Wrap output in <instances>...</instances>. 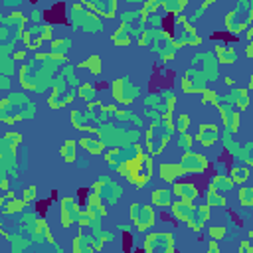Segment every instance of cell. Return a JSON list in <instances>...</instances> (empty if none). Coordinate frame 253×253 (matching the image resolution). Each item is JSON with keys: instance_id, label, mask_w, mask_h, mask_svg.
I'll use <instances>...</instances> for the list:
<instances>
[{"instance_id": "1", "label": "cell", "mask_w": 253, "mask_h": 253, "mask_svg": "<svg viewBox=\"0 0 253 253\" xmlns=\"http://www.w3.org/2000/svg\"><path fill=\"white\" fill-rule=\"evenodd\" d=\"M115 170H117V174L126 178V182H130L134 188H144L152 180V170H154L152 154L140 150L132 158L121 162Z\"/></svg>"}, {"instance_id": "2", "label": "cell", "mask_w": 253, "mask_h": 253, "mask_svg": "<svg viewBox=\"0 0 253 253\" xmlns=\"http://www.w3.org/2000/svg\"><path fill=\"white\" fill-rule=\"evenodd\" d=\"M172 134H174V130L168 128L162 121L148 125V128H146V132H144V146H146V152H150L152 156H160V154L166 150L168 142L172 140Z\"/></svg>"}, {"instance_id": "3", "label": "cell", "mask_w": 253, "mask_h": 253, "mask_svg": "<svg viewBox=\"0 0 253 253\" xmlns=\"http://www.w3.org/2000/svg\"><path fill=\"white\" fill-rule=\"evenodd\" d=\"M170 38H172L176 47H184V45L196 47V45L202 43V38L196 32V28L186 20V16H180V14L174 22V34H170Z\"/></svg>"}, {"instance_id": "4", "label": "cell", "mask_w": 253, "mask_h": 253, "mask_svg": "<svg viewBox=\"0 0 253 253\" xmlns=\"http://www.w3.org/2000/svg\"><path fill=\"white\" fill-rule=\"evenodd\" d=\"M53 40V26L51 24H28L24 34H22V42L26 49H40L43 42Z\"/></svg>"}, {"instance_id": "5", "label": "cell", "mask_w": 253, "mask_h": 253, "mask_svg": "<svg viewBox=\"0 0 253 253\" xmlns=\"http://www.w3.org/2000/svg\"><path fill=\"white\" fill-rule=\"evenodd\" d=\"M202 103H204V105H206V103H211V105L219 111L221 121H223V125L227 126L229 132H237V130H239V125H241L239 111H231V109H227L225 105H221L219 99H217V93H215L213 89H208V87H206V89L202 91Z\"/></svg>"}, {"instance_id": "6", "label": "cell", "mask_w": 253, "mask_h": 253, "mask_svg": "<svg viewBox=\"0 0 253 253\" xmlns=\"http://www.w3.org/2000/svg\"><path fill=\"white\" fill-rule=\"evenodd\" d=\"M174 233L170 231H152V233H146L144 235V241H142V249L146 253H170L174 251Z\"/></svg>"}, {"instance_id": "7", "label": "cell", "mask_w": 253, "mask_h": 253, "mask_svg": "<svg viewBox=\"0 0 253 253\" xmlns=\"http://www.w3.org/2000/svg\"><path fill=\"white\" fill-rule=\"evenodd\" d=\"M128 217H130L132 225L136 227V231H140V233L148 231V229L156 223V213H154V210H152L150 206H146V204H140V202L130 204V208H128Z\"/></svg>"}, {"instance_id": "8", "label": "cell", "mask_w": 253, "mask_h": 253, "mask_svg": "<svg viewBox=\"0 0 253 253\" xmlns=\"http://www.w3.org/2000/svg\"><path fill=\"white\" fill-rule=\"evenodd\" d=\"M111 95L117 103H123V105H132L136 95H138V89L126 79V77H121V79H115L113 85H111Z\"/></svg>"}, {"instance_id": "9", "label": "cell", "mask_w": 253, "mask_h": 253, "mask_svg": "<svg viewBox=\"0 0 253 253\" xmlns=\"http://www.w3.org/2000/svg\"><path fill=\"white\" fill-rule=\"evenodd\" d=\"M105 237L99 233L93 235H85L83 231H79L73 239H71V251L73 253H91V251H99L103 249Z\"/></svg>"}, {"instance_id": "10", "label": "cell", "mask_w": 253, "mask_h": 253, "mask_svg": "<svg viewBox=\"0 0 253 253\" xmlns=\"http://www.w3.org/2000/svg\"><path fill=\"white\" fill-rule=\"evenodd\" d=\"M79 213H81V210H79L75 198L65 196V198L59 200V221H61V227L69 229L73 223H77Z\"/></svg>"}, {"instance_id": "11", "label": "cell", "mask_w": 253, "mask_h": 253, "mask_svg": "<svg viewBox=\"0 0 253 253\" xmlns=\"http://www.w3.org/2000/svg\"><path fill=\"white\" fill-rule=\"evenodd\" d=\"M223 26H225V30H227L229 34L239 36V34H245L249 26H253V16L249 14V16L243 18V16L239 14V10H229V12L225 14Z\"/></svg>"}, {"instance_id": "12", "label": "cell", "mask_w": 253, "mask_h": 253, "mask_svg": "<svg viewBox=\"0 0 253 253\" xmlns=\"http://www.w3.org/2000/svg\"><path fill=\"white\" fill-rule=\"evenodd\" d=\"M81 4L89 12L101 16V18H107V20H113L119 10V0H81Z\"/></svg>"}, {"instance_id": "13", "label": "cell", "mask_w": 253, "mask_h": 253, "mask_svg": "<svg viewBox=\"0 0 253 253\" xmlns=\"http://www.w3.org/2000/svg\"><path fill=\"white\" fill-rule=\"evenodd\" d=\"M180 164L184 166L186 174H200V172H206L208 166H210V160L200 154V152H192V150H186L180 158Z\"/></svg>"}, {"instance_id": "14", "label": "cell", "mask_w": 253, "mask_h": 253, "mask_svg": "<svg viewBox=\"0 0 253 253\" xmlns=\"http://www.w3.org/2000/svg\"><path fill=\"white\" fill-rule=\"evenodd\" d=\"M28 202L24 198H16V194L12 190L8 192H2V198H0V211L4 215H16V213H22L26 210Z\"/></svg>"}, {"instance_id": "15", "label": "cell", "mask_w": 253, "mask_h": 253, "mask_svg": "<svg viewBox=\"0 0 253 253\" xmlns=\"http://www.w3.org/2000/svg\"><path fill=\"white\" fill-rule=\"evenodd\" d=\"M210 215H211V206H210L208 202H204L202 206H196V210L192 211V215L186 219V225H188V229H192V231L200 233V231L204 229L206 221L210 219Z\"/></svg>"}, {"instance_id": "16", "label": "cell", "mask_w": 253, "mask_h": 253, "mask_svg": "<svg viewBox=\"0 0 253 253\" xmlns=\"http://www.w3.org/2000/svg\"><path fill=\"white\" fill-rule=\"evenodd\" d=\"M85 210L93 215V219H101L107 215V202L103 200V196L97 190H89L87 194V202H85Z\"/></svg>"}, {"instance_id": "17", "label": "cell", "mask_w": 253, "mask_h": 253, "mask_svg": "<svg viewBox=\"0 0 253 253\" xmlns=\"http://www.w3.org/2000/svg\"><path fill=\"white\" fill-rule=\"evenodd\" d=\"M217 138H219V128H217V125H213V123H202V125L198 126L196 140H198L204 148L213 146V144L217 142Z\"/></svg>"}, {"instance_id": "18", "label": "cell", "mask_w": 253, "mask_h": 253, "mask_svg": "<svg viewBox=\"0 0 253 253\" xmlns=\"http://www.w3.org/2000/svg\"><path fill=\"white\" fill-rule=\"evenodd\" d=\"M158 176H160L162 182L174 184V182H178V178L186 176V170L180 162H162L158 166Z\"/></svg>"}, {"instance_id": "19", "label": "cell", "mask_w": 253, "mask_h": 253, "mask_svg": "<svg viewBox=\"0 0 253 253\" xmlns=\"http://www.w3.org/2000/svg\"><path fill=\"white\" fill-rule=\"evenodd\" d=\"M22 229L28 231V235L36 237V239H42L45 237V231L49 229L47 221L42 219V217H36V215H26L24 221H22Z\"/></svg>"}, {"instance_id": "20", "label": "cell", "mask_w": 253, "mask_h": 253, "mask_svg": "<svg viewBox=\"0 0 253 253\" xmlns=\"http://www.w3.org/2000/svg\"><path fill=\"white\" fill-rule=\"evenodd\" d=\"M180 85H182V91L188 93V95H192V93H202V91L206 89L204 77H202L200 73H196V71H186V73L182 75V79H180Z\"/></svg>"}, {"instance_id": "21", "label": "cell", "mask_w": 253, "mask_h": 253, "mask_svg": "<svg viewBox=\"0 0 253 253\" xmlns=\"http://www.w3.org/2000/svg\"><path fill=\"white\" fill-rule=\"evenodd\" d=\"M172 190H174V196H178L182 200H188V202H194L200 196L198 186L192 184V182H174L172 184Z\"/></svg>"}, {"instance_id": "22", "label": "cell", "mask_w": 253, "mask_h": 253, "mask_svg": "<svg viewBox=\"0 0 253 253\" xmlns=\"http://www.w3.org/2000/svg\"><path fill=\"white\" fill-rule=\"evenodd\" d=\"M194 210H196L194 202H188V200H182V198L170 204V211H172V215H174L178 221H186V219L192 215Z\"/></svg>"}, {"instance_id": "23", "label": "cell", "mask_w": 253, "mask_h": 253, "mask_svg": "<svg viewBox=\"0 0 253 253\" xmlns=\"http://www.w3.org/2000/svg\"><path fill=\"white\" fill-rule=\"evenodd\" d=\"M2 26H12L14 30H16V38H22V34H24V30H26V26H28V18L22 14V12H12V14H8V16H4L2 18Z\"/></svg>"}, {"instance_id": "24", "label": "cell", "mask_w": 253, "mask_h": 253, "mask_svg": "<svg viewBox=\"0 0 253 253\" xmlns=\"http://www.w3.org/2000/svg\"><path fill=\"white\" fill-rule=\"evenodd\" d=\"M69 119H71V125H73V128H77V130H89V132L97 134V126L87 123V121L91 119L89 111H87V113H83V111L75 109V111H71V117H69Z\"/></svg>"}, {"instance_id": "25", "label": "cell", "mask_w": 253, "mask_h": 253, "mask_svg": "<svg viewBox=\"0 0 253 253\" xmlns=\"http://www.w3.org/2000/svg\"><path fill=\"white\" fill-rule=\"evenodd\" d=\"M213 51H215L217 61L223 63V65H231L235 61V49L229 43H225V42H215Z\"/></svg>"}, {"instance_id": "26", "label": "cell", "mask_w": 253, "mask_h": 253, "mask_svg": "<svg viewBox=\"0 0 253 253\" xmlns=\"http://www.w3.org/2000/svg\"><path fill=\"white\" fill-rule=\"evenodd\" d=\"M79 146H83L89 154L93 156H99V154H105V140L103 138H95V136H83L77 140Z\"/></svg>"}, {"instance_id": "27", "label": "cell", "mask_w": 253, "mask_h": 253, "mask_svg": "<svg viewBox=\"0 0 253 253\" xmlns=\"http://www.w3.org/2000/svg\"><path fill=\"white\" fill-rule=\"evenodd\" d=\"M22 144V134L16 132V130H8L2 134V154H10V152H16V148Z\"/></svg>"}, {"instance_id": "28", "label": "cell", "mask_w": 253, "mask_h": 253, "mask_svg": "<svg viewBox=\"0 0 253 253\" xmlns=\"http://www.w3.org/2000/svg\"><path fill=\"white\" fill-rule=\"evenodd\" d=\"M210 188H213L217 194H227L229 190H233V180L229 178V176H225V174H215V176H211L210 178V184H208Z\"/></svg>"}, {"instance_id": "29", "label": "cell", "mask_w": 253, "mask_h": 253, "mask_svg": "<svg viewBox=\"0 0 253 253\" xmlns=\"http://www.w3.org/2000/svg\"><path fill=\"white\" fill-rule=\"evenodd\" d=\"M130 24L128 22H121V26L113 32V36H111V42L115 43V45H119V47H126L128 43H130Z\"/></svg>"}, {"instance_id": "30", "label": "cell", "mask_w": 253, "mask_h": 253, "mask_svg": "<svg viewBox=\"0 0 253 253\" xmlns=\"http://www.w3.org/2000/svg\"><path fill=\"white\" fill-rule=\"evenodd\" d=\"M77 67L89 71L91 75H101V71H103V63H101V57L97 53H93L87 59H83L81 63H77Z\"/></svg>"}, {"instance_id": "31", "label": "cell", "mask_w": 253, "mask_h": 253, "mask_svg": "<svg viewBox=\"0 0 253 253\" xmlns=\"http://www.w3.org/2000/svg\"><path fill=\"white\" fill-rule=\"evenodd\" d=\"M59 154H61L63 162H67V164H73V162L77 160V140H73V138H67V140L61 144V148H59Z\"/></svg>"}, {"instance_id": "32", "label": "cell", "mask_w": 253, "mask_h": 253, "mask_svg": "<svg viewBox=\"0 0 253 253\" xmlns=\"http://www.w3.org/2000/svg\"><path fill=\"white\" fill-rule=\"evenodd\" d=\"M229 97L237 105V109L243 111V109L249 107V89H245V87H233L231 93H229Z\"/></svg>"}, {"instance_id": "33", "label": "cell", "mask_w": 253, "mask_h": 253, "mask_svg": "<svg viewBox=\"0 0 253 253\" xmlns=\"http://www.w3.org/2000/svg\"><path fill=\"white\" fill-rule=\"evenodd\" d=\"M150 202H152V206H158V208H170V204H172V196H170V190H164V188H156V190H152V194H150Z\"/></svg>"}, {"instance_id": "34", "label": "cell", "mask_w": 253, "mask_h": 253, "mask_svg": "<svg viewBox=\"0 0 253 253\" xmlns=\"http://www.w3.org/2000/svg\"><path fill=\"white\" fill-rule=\"evenodd\" d=\"M32 69H34L32 63H24V65L20 67V85H22V89H26V91L36 89V81H34V77H32Z\"/></svg>"}, {"instance_id": "35", "label": "cell", "mask_w": 253, "mask_h": 253, "mask_svg": "<svg viewBox=\"0 0 253 253\" xmlns=\"http://www.w3.org/2000/svg\"><path fill=\"white\" fill-rule=\"evenodd\" d=\"M162 2H164V0H144V2H142V8L138 10V20L144 24V22L148 20V16L154 14V12L158 10V6H162Z\"/></svg>"}, {"instance_id": "36", "label": "cell", "mask_w": 253, "mask_h": 253, "mask_svg": "<svg viewBox=\"0 0 253 253\" xmlns=\"http://www.w3.org/2000/svg\"><path fill=\"white\" fill-rule=\"evenodd\" d=\"M186 6H188V0H164L162 2V8L166 10V14H174V16L182 14Z\"/></svg>"}, {"instance_id": "37", "label": "cell", "mask_w": 253, "mask_h": 253, "mask_svg": "<svg viewBox=\"0 0 253 253\" xmlns=\"http://www.w3.org/2000/svg\"><path fill=\"white\" fill-rule=\"evenodd\" d=\"M206 202L213 208V206H219V208H223V206H227V198L223 196V194H217L213 188H210L208 186V190H206Z\"/></svg>"}, {"instance_id": "38", "label": "cell", "mask_w": 253, "mask_h": 253, "mask_svg": "<svg viewBox=\"0 0 253 253\" xmlns=\"http://www.w3.org/2000/svg\"><path fill=\"white\" fill-rule=\"evenodd\" d=\"M237 200L243 208H251L253 206V186H241L237 190Z\"/></svg>"}, {"instance_id": "39", "label": "cell", "mask_w": 253, "mask_h": 253, "mask_svg": "<svg viewBox=\"0 0 253 253\" xmlns=\"http://www.w3.org/2000/svg\"><path fill=\"white\" fill-rule=\"evenodd\" d=\"M229 178L233 180V184H245L249 178V168L245 166H233L229 170Z\"/></svg>"}, {"instance_id": "40", "label": "cell", "mask_w": 253, "mask_h": 253, "mask_svg": "<svg viewBox=\"0 0 253 253\" xmlns=\"http://www.w3.org/2000/svg\"><path fill=\"white\" fill-rule=\"evenodd\" d=\"M79 97H81L85 103H93V101L99 99V97H97V91H95L93 85H89V83L79 85Z\"/></svg>"}, {"instance_id": "41", "label": "cell", "mask_w": 253, "mask_h": 253, "mask_svg": "<svg viewBox=\"0 0 253 253\" xmlns=\"http://www.w3.org/2000/svg\"><path fill=\"white\" fill-rule=\"evenodd\" d=\"M69 45H71L69 40H51V47H49V51H51V53H59V55H67Z\"/></svg>"}, {"instance_id": "42", "label": "cell", "mask_w": 253, "mask_h": 253, "mask_svg": "<svg viewBox=\"0 0 253 253\" xmlns=\"http://www.w3.org/2000/svg\"><path fill=\"white\" fill-rule=\"evenodd\" d=\"M188 126H190V115L186 113H180L176 119H174V130L180 134V132H188Z\"/></svg>"}, {"instance_id": "43", "label": "cell", "mask_w": 253, "mask_h": 253, "mask_svg": "<svg viewBox=\"0 0 253 253\" xmlns=\"http://www.w3.org/2000/svg\"><path fill=\"white\" fill-rule=\"evenodd\" d=\"M87 111H89V115L91 117H101V115H107L105 113V105H103V101L101 99H97V101H93V103H87Z\"/></svg>"}, {"instance_id": "44", "label": "cell", "mask_w": 253, "mask_h": 253, "mask_svg": "<svg viewBox=\"0 0 253 253\" xmlns=\"http://www.w3.org/2000/svg\"><path fill=\"white\" fill-rule=\"evenodd\" d=\"M36 198H38V188H36L34 184L26 186V190H24V200H26L28 204H32V202H34Z\"/></svg>"}, {"instance_id": "45", "label": "cell", "mask_w": 253, "mask_h": 253, "mask_svg": "<svg viewBox=\"0 0 253 253\" xmlns=\"http://www.w3.org/2000/svg\"><path fill=\"white\" fill-rule=\"evenodd\" d=\"M208 233H210V237H211V239L219 241V239H221V237L225 235V227H223V225H211Z\"/></svg>"}, {"instance_id": "46", "label": "cell", "mask_w": 253, "mask_h": 253, "mask_svg": "<svg viewBox=\"0 0 253 253\" xmlns=\"http://www.w3.org/2000/svg\"><path fill=\"white\" fill-rule=\"evenodd\" d=\"M180 146H184V148H192V144H194V136L190 134V132H180V142H178Z\"/></svg>"}, {"instance_id": "47", "label": "cell", "mask_w": 253, "mask_h": 253, "mask_svg": "<svg viewBox=\"0 0 253 253\" xmlns=\"http://www.w3.org/2000/svg\"><path fill=\"white\" fill-rule=\"evenodd\" d=\"M239 253H253V243L247 239V241H241L239 243Z\"/></svg>"}, {"instance_id": "48", "label": "cell", "mask_w": 253, "mask_h": 253, "mask_svg": "<svg viewBox=\"0 0 253 253\" xmlns=\"http://www.w3.org/2000/svg\"><path fill=\"white\" fill-rule=\"evenodd\" d=\"M245 57H247V59H253V43H251V42H249L247 47H245Z\"/></svg>"}, {"instance_id": "49", "label": "cell", "mask_w": 253, "mask_h": 253, "mask_svg": "<svg viewBox=\"0 0 253 253\" xmlns=\"http://www.w3.org/2000/svg\"><path fill=\"white\" fill-rule=\"evenodd\" d=\"M208 251H211V253H217V251H219V247H217V243H215V239H211V243L208 245Z\"/></svg>"}, {"instance_id": "50", "label": "cell", "mask_w": 253, "mask_h": 253, "mask_svg": "<svg viewBox=\"0 0 253 253\" xmlns=\"http://www.w3.org/2000/svg\"><path fill=\"white\" fill-rule=\"evenodd\" d=\"M20 2H22V0H2V4H4V6H12V8H16Z\"/></svg>"}, {"instance_id": "51", "label": "cell", "mask_w": 253, "mask_h": 253, "mask_svg": "<svg viewBox=\"0 0 253 253\" xmlns=\"http://www.w3.org/2000/svg\"><path fill=\"white\" fill-rule=\"evenodd\" d=\"M245 36H247V42H251V43H253V26H249V28H247Z\"/></svg>"}, {"instance_id": "52", "label": "cell", "mask_w": 253, "mask_h": 253, "mask_svg": "<svg viewBox=\"0 0 253 253\" xmlns=\"http://www.w3.org/2000/svg\"><path fill=\"white\" fill-rule=\"evenodd\" d=\"M26 57V51L20 49V51H14V59H24Z\"/></svg>"}, {"instance_id": "53", "label": "cell", "mask_w": 253, "mask_h": 253, "mask_svg": "<svg viewBox=\"0 0 253 253\" xmlns=\"http://www.w3.org/2000/svg\"><path fill=\"white\" fill-rule=\"evenodd\" d=\"M2 192H8V178H2Z\"/></svg>"}, {"instance_id": "54", "label": "cell", "mask_w": 253, "mask_h": 253, "mask_svg": "<svg viewBox=\"0 0 253 253\" xmlns=\"http://www.w3.org/2000/svg\"><path fill=\"white\" fill-rule=\"evenodd\" d=\"M245 162H247L249 166H253V152H251V154H247V158H245Z\"/></svg>"}, {"instance_id": "55", "label": "cell", "mask_w": 253, "mask_h": 253, "mask_svg": "<svg viewBox=\"0 0 253 253\" xmlns=\"http://www.w3.org/2000/svg\"><path fill=\"white\" fill-rule=\"evenodd\" d=\"M0 231H2V237H4V239H10V233H8L4 227H0Z\"/></svg>"}, {"instance_id": "56", "label": "cell", "mask_w": 253, "mask_h": 253, "mask_svg": "<svg viewBox=\"0 0 253 253\" xmlns=\"http://www.w3.org/2000/svg\"><path fill=\"white\" fill-rule=\"evenodd\" d=\"M247 89H249V93H253V73H251V77H249V87H247Z\"/></svg>"}, {"instance_id": "57", "label": "cell", "mask_w": 253, "mask_h": 253, "mask_svg": "<svg viewBox=\"0 0 253 253\" xmlns=\"http://www.w3.org/2000/svg\"><path fill=\"white\" fill-rule=\"evenodd\" d=\"M225 83L231 87V85H233V79H231V77H225Z\"/></svg>"}, {"instance_id": "58", "label": "cell", "mask_w": 253, "mask_h": 253, "mask_svg": "<svg viewBox=\"0 0 253 253\" xmlns=\"http://www.w3.org/2000/svg\"><path fill=\"white\" fill-rule=\"evenodd\" d=\"M247 237H249V241L253 243V229H249V233H247Z\"/></svg>"}]
</instances>
